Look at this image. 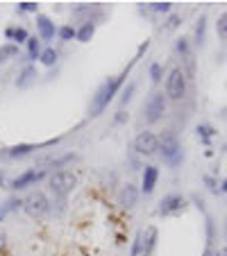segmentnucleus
Returning <instances> with one entry per match:
<instances>
[{"instance_id": "nucleus-11", "label": "nucleus", "mask_w": 227, "mask_h": 256, "mask_svg": "<svg viewBox=\"0 0 227 256\" xmlns=\"http://www.w3.org/2000/svg\"><path fill=\"white\" fill-rule=\"evenodd\" d=\"M118 204L120 208H134L136 204H139V188L134 186V184H125L123 188L118 191Z\"/></svg>"}, {"instance_id": "nucleus-38", "label": "nucleus", "mask_w": 227, "mask_h": 256, "mask_svg": "<svg viewBox=\"0 0 227 256\" xmlns=\"http://www.w3.org/2000/svg\"><path fill=\"white\" fill-rule=\"evenodd\" d=\"M221 256H227V247H225V250H223V252H221Z\"/></svg>"}, {"instance_id": "nucleus-7", "label": "nucleus", "mask_w": 227, "mask_h": 256, "mask_svg": "<svg viewBox=\"0 0 227 256\" xmlns=\"http://www.w3.org/2000/svg\"><path fill=\"white\" fill-rule=\"evenodd\" d=\"M134 150L139 152V154H143V156L157 154V152H159L157 134L150 132V129H143V132H139V136L134 139Z\"/></svg>"}, {"instance_id": "nucleus-36", "label": "nucleus", "mask_w": 227, "mask_h": 256, "mask_svg": "<svg viewBox=\"0 0 227 256\" xmlns=\"http://www.w3.org/2000/svg\"><path fill=\"white\" fill-rule=\"evenodd\" d=\"M202 256H214V252H211V250H209V247H207V250H205V252H202Z\"/></svg>"}, {"instance_id": "nucleus-37", "label": "nucleus", "mask_w": 227, "mask_h": 256, "mask_svg": "<svg viewBox=\"0 0 227 256\" xmlns=\"http://www.w3.org/2000/svg\"><path fill=\"white\" fill-rule=\"evenodd\" d=\"M223 191L227 193V179H225V182H223Z\"/></svg>"}, {"instance_id": "nucleus-23", "label": "nucleus", "mask_w": 227, "mask_h": 256, "mask_svg": "<svg viewBox=\"0 0 227 256\" xmlns=\"http://www.w3.org/2000/svg\"><path fill=\"white\" fill-rule=\"evenodd\" d=\"M205 32H207V18L200 16L198 18V25H195V43H198V46L205 43Z\"/></svg>"}, {"instance_id": "nucleus-12", "label": "nucleus", "mask_w": 227, "mask_h": 256, "mask_svg": "<svg viewBox=\"0 0 227 256\" xmlns=\"http://www.w3.org/2000/svg\"><path fill=\"white\" fill-rule=\"evenodd\" d=\"M37 32L41 37V41H53L57 37V25L46 14H37Z\"/></svg>"}, {"instance_id": "nucleus-16", "label": "nucleus", "mask_w": 227, "mask_h": 256, "mask_svg": "<svg viewBox=\"0 0 227 256\" xmlns=\"http://www.w3.org/2000/svg\"><path fill=\"white\" fill-rule=\"evenodd\" d=\"M39 148H46V143L37 145V143H21V145H14V148H9V152L7 154L11 156V159H18V156H25L30 154L32 150H39Z\"/></svg>"}, {"instance_id": "nucleus-9", "label": "nucleus", "mask_w": 227, "mask_h": 256, "mask_svg": "<svg viewBox=\"0 0 227 256\" xmlns=\"http://www.w3.org/2000/svg\"><path fill=\"white\" fill-rule=\"evenodd\" d=\"M44 177H46V170H25L11 182V188H14V191H23V188L34 186L37 182H41Z\"/></svg>"}, {"instance_id": "nucleus-39", "label": "nucleus", "mask_w": 227, "mask_h": 256, "mask_svg": "<svg viewBox=\"0 0 227 256\" xmlns=\"http://www.w3.org/2000/svg\"><path fill=\"white\" fill-rule=\"evenodd\" d=\"M225 231H227V224H225Z\"/></svg>"}, {"instance_id": "nucleus-22", "label": "nucleus", "mask_w": 227, "mask_h": 256, "mask_svg": "<svg viewBox=\"0 0 227 256\" xmlns=\"http://www.w3.org/2000/svg\"><path fill=\"white\" fill-rule=\"evenodd\" d=\"M27 57H30V59H39V57H41V41H39L37 37L27 39Z\"/></svg>"}, {"instance_id": "nucleus-24", "label": "nucleus", "mask_w": 227, "mask_h": 256, "mask_svg": "<svg viewBox=\"0 0 227 256\" xmlns=\"http://www.w3.org/2000/svg\"><path fill=\"white\" fill-rule=\"evenodd\" d=\"M130 256H143V231H136L134 240H132V252Z\"/></svg>"}, {"instance_id": "nucleus-4", "label": "nucleus", "mask_w": 227, "mask_h": 256, "mask_svg": "<svg viewBox=\"0 0 227 256\" xmlns=\"http://www.w3.org/2000/svg\"><path fill=\"white\" fill-rule=\"evenodd\" d=\"M23 211L34 220H44L50 213V200L41 191H34L23 200Z\"/></svg>"}, {"instance_id": "nucleus-17", "label": "nucleus", "mask_w": 227, "mask_h": 256, "mask_svg": "<svg viewBox=\"0 0 227 256\" xmlns=\"http://www.w3.org/2000/svg\"><path fill=\"white\" fill-rule=\"evenodd\" d=\"M155 245H157V229H155V227H148V229L143 231V256H150Z\"/></svg>"}, {"instance_id": "nucleus-20", "label": "nucleus", "mask_w": 227, "mask_h": 256, "mask_svg": "<svg viewBox=\"0 0 227 256\" xmlns=\"http://www.w3.org/2000/svg\"><path fill=\"white\" fill-rule=\"evenodd\" d=\"M16 54H18V46H14V43H2V46H0V64L11 61Z\"/></svg>"}, {"instance_id": "nucleus-26", "label": "nucleus", "mask_w": 227, "mask_h": 256, "mask_svg": "<svg viewBox=\"0 0 227 256\" xmlns=\"http://www.w3.org/2000/svg\"><path fill=\"white\" fill-rule=\"evenodd\" d=\"M216 32H218V39L227 41V11L218 16V23H216Z\"/></svg>"}, {"instance_id": "nucleus-2", "label": "nucleus", "mask_w": 227, "mask_h": 256, "mask_svg": "<svg viewBox=\"0 0 227 256\" xmlns=\"http://www.w3.org/2000/svg\"><path fill=\"white\" fill-rule=\"evenodd\" d=\"M157 139H159V154H162V159L166 161L168 165L182 163L184 152H182V145H179L177 136H175L173 132H162Z\"/></svg>"}, {"instance_id": "nucleus-1", "label": "nucleus", "mask_w": 227, "mask_h": 256, "mask_svg": "<svg viewBox=\"0 0 227 256\" xmlns=\"http://www.w3.org/2000/svg\"><path fill=\"white\" fill-rule=\"evenodd\" d=\"M148 46H150V43L146 41V43H143V46H141V48H139V52H136V57L132 59L130 64H127V66H125V68H123V73H120V75H116V77H112V80H107L103 86H100V89H98V91H96V96H93V100H91V107H89V116H91V118H96V116H100V113H103L105 109L109 107V102L114 100V96H116V93H118V89H120V86H123L125 77L130 75V70L134 68V64H136V61H139V57H141V54H143V52H146V50H148Z\"/></svg>"}, {"instance_id": "nucleus-33", "label": "nucleus", "mask_w": 227, "mask_h": 256, "mask_svg": "<svg viewBox=\"0 0 227 256\" xmlns=\"http://www.w3.org/2000/svg\"><path fill=\"white\" fill-rule=\"evenodd\" d=\"M179 21H182V18H179L177 14H173V16L168 18V25H166V27H168V30H175V27L179 25Z\"/></svg>"}, {"instance_id": "nucleus-29", "label": "nucleus", "mask_w": 227, "mask_h": 256, "mask_svg": "<svg viewBox=\"0 0 227 256\" xmlns=\"http://www.w3.org/2000/svg\"><path fill=\"white\" fill-rule=\"evenodd\" d=\"M37 2H18V11H23V14H37Z\"/></svg>"}, {"instance_id": "nucleus-13", "label": "nucleus", "mask_w": 227, "mask_h": 256, "mask_svg": "<svg viewBox=\"0 0 227 256\" xmlns=\"http://www.w3.org/2000/svg\"><path fill=\"white\" fill-rule=\"evenodd\" d=\"M157 179H159V170L155 165H146V170H143V182H141V188L146 195H150L157 186Z\"/></svg>"}, {"instance_id": "nucleus-19", "label": "nucleus", "mask_w": 227, "mask_h": 256, "mask_svg": "<svg viewBox=\"0 0 227 256\" xmlns=\"http://www.w3.org/2000/svg\"><path fill=\"white\" fill-rule=\"evenodd\" d=\"M93 34H96V25H91V23L75 27V39H77L80 43H89V41L93 39Z\"/></svg>"}, {"instance_id": "nucleus-25", "label": "nucleus", "mask_w": 227, "mask_h": 256, "mask_svg": "<svg viewBox=\"0 0 227 256\" xmlns=\"http://www.w3.org/2000/svg\"><path fill=\"white\" fill-rule=\"evenodd\" d=\"M57 37H59L61 41H73V39H75V27H73V25L57 27Z\"/></svg>"}, {"instance_id": "nucleus-21", "label": "nucleus", "mask_w": 227, "mask_h": 256, "mask_svg": "<svg viewBox=\"0 0 227 256\" xmlns=\"http://www.w3.org/2000/svg\"><path fill=\"white\" fill-rule=\"evenodd\" d=\"M39 59H41V64H44V66H55V64H57V59H59V52H57L55 48H44Z\"/></svg>"}, {"instance_id": "nucleus-28", "label": "nucleus", "mask_w": 227, "mask_h": 256, "mask_svg": "<svg viewBox=\"0 0 227 256\" xmlns=\"http://www.w3.org/2000/svg\"><path fill=\"white\" fill-rule=\"evenodd\" d=\"M173 9V2H150V11L155 14H168Z\"/></svg>"}, {"instance_id": "nucleus-27", "label": "nucleus", "mask_w": 227, "mask_h": 256, "mask_svg": "<svg viewBox=\"0 0 227 256\" xmlns=\"http://www.w3.org/2000/svg\"><path fill=\"white\" fill-rule=\"evenodd\" d=\"M216 134V129L211 127V125H198V136H200L205 143H209V139Z\"/></svg>"}, {"instance_id": "nucleus-35", "label": "nucleus", "mask_w": 227, "mask_h": 256, "mask_svg": "<svg viewBox=\"0 0 227 256\" xmlns=\"http://www.w3.org/2000/svg\"><path fill=\"white\" fill-rule=\"evenodd\" d=\"M5 243H7V231H5V229H0V250L5 247Z\"/></svg>"}, {"instance_id": "nucleus-14", "label": "nucleus", "mask_w": 227, "mask_h": 256, "mask_svg": "<svg viewBox=\"0 0 227 256\" xmlns=\"http://www.w3.org/2000/svg\"><path fill=\"white\" fill-rule=\"evenodd\" d=\"M77 154L68 152V154H61V156H44V159H39L41 165H50V168H61V165L70 163V161H75Z\"/></svg>"}, {"instance_id": "nucleus-31", "label": "nucleus", "mask_w": 227, "mask_h": 256, "mask_svg": "<svg viewBox=\"0 0 227 256\" xmlns=\"http://www.w3.org/2000/svg\"><path fill=\"white\" fill-rule=\"evenodd\" d=\"M177 52L184 54V57H189V39H179L177 41Z\"/></svg>"}, {"instance_id": "nucleus-10", "label": "nucleus", "mask_w": 227, "mask_h": 256, "mask_svg": "<svg viewBox=\"0 0 227 256\" xmlns=\"http://www.w3.org/2000/svg\"><path fill=\"white\" fill-rule=\"evenodd\" d=\"M186 206V200L182 195H166V198L159 202V215H173V213H179L184 211Z\"/></svg>"}, {"instance_id": "nucleus-34", "label": "nucleus", "mask_w": 227, "mask_h": 256, "mask_svg": "<svg viewBox=\"0 0 227 256\" xmlns=\"http://www.w3.org/2000/svg\"><path fill=\"white\" fill-rule=\"evenodd\" d=\"M205 184L209 186V191H214V193H218V186H216V182L211 179V177H205Z\"/></svg>"}, {"instance_id": "nucleus-3", "label": "nucleus", "mask_w": 227, "mask_h": 256, "mask_svg": "<svg viewBox=\"0 0 227 256\" xmlns=\"http://www.w3.org/2000/svg\"><path fill=\"white\" fill-rule=\"evenodd\" d=\"M75 186H77V177L73 175V172H68V170H57V172H53V175H50L48 188L53 191L55 198H59V200L68 198L70 193L75 191Z\"/></svg>"}, {"instance_id": "nucleus-15", "label": "nucleus", "mask_w": 227, "mask_h": 256, "mask_svg": "<svg viewBox=\"0 0 227 256\" xmlns=\"http://www.w3.org/2000/svg\"><path fill=\"white\" fill-rule=\"evenodd\" d=\"M37 68L34 66H25V68L18 73V80H16V86L18 89H27V86H32L34 80H37Z\"/></svg>"}, {"instance_id": "nucleus-8", "label": "nucleus", "mask_w": 227, "mask_h": 256, "mask_svg": "<svg viewBox=\"0 0 227 256\" xmlns=\"http://www.w3.org/2000/svg\"><path fill=\"white\" fill-rule=\"evenodd\" d=\"M73 18H75L80 25H87V23L96 25L98 21L105 18V11L100 5H77V7H73Z\"/></svg>"}, {"instance_id": "nucleus-18", "label": "nucleus", "mask_w": 227, "mask_h": 256, "mask_svg": "<svg viewBox=\"0 0 227 256\" xmlns=\"http://www.w3.org/2000/svg\"><path fill=\"white\" fill-rule=\"evenodd\" d=\"M5 37L9 39V41H14V46H18V43H27L30 34H27L25 27H7V30H5Z\"/></svg>"}, {"instance_id": "nucleus-5", "label": "nucleus", "mask_w": 227, "mask_h": 256, "mask_svg": "<svg viewBox=\"0 0 227 256\" xmlns=\"http://www.w3.org/2000/svg\"><path fill=\"white\" fill-rule=\"evenodd\" d=\"M184 96H186V73L179 66H175L166 77V98L179 102Z\"/></svg>"}, {"instance_id": "nucleus-6", "label": "nucleus", "mask_w": 227, "mask_h": 256, "mask_svg": "<svg viewBox=\"0 0 227 256\" xmlns=\"http://www.w3.org/2000/svg\"><path fill=\"white\" fill-rule=\"evenodd\" d=\"M164 113H166V96H164L162 91H155L146 100V104H143V116H146V123H150V125L159 123V120L164 118Z\"/></svg>"}, {"instance_id": "nucleus-30", "label": "nucleus", "mask_w": 227, "mask_h": 256, "mask_svg": "<svg viewBox=\"0 0 227 256\" xmlns=\"http://www.w3.org/2000/svg\"><path fill=\"white\" fill-rule=\"evenodd\" d=\"M150 80H152V82H159V80H162V66H159V64H152V66H150Z\"/></svg>"}, {"instance_id": "nucleus-32", "label": "nucleus", "mask_w": 227, "mask_h": 256, "mask_svg": "<svg viewBox=\"0 0 227 256\" xmlns=\"http://www.w3.org/2000/svg\"><path fill=\"white\" fill-rule=\"evenodd\" d=\"M132 93H134V84H130L123 91V96H120V104H127V102H130V98H132Z\"/></svg>"}]
</instances>
